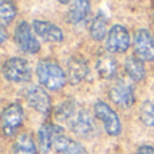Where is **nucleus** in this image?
Listing matches in <instances>:
<instances>
[{
  "mask_svg": "<svg viewBox=\"0 0 154 154\" xmlns=\"http://www.w3.org/2000/svg\"><path fill=\"white\" fill-rule=\"evenodd\" d=\"M38 81L42 87L50 91H60L65 87L68 82L66 73L61 68V65L54 60H41L38 61L37 68H35Z\"/></svg>",
  "mask_w": 154,
  "mask_h": 154,
  "instance_id": "obj_1",
  "label": "nucleus"
},
{
  "mask_svg": "<svg viewBox=\"0 0 154 154\" xmlns=\"http://www.w3.org/2000/svg\"><path fill=\"white\" fill-rule=\"evenodd\" d=\"M68 126H69L70 131L79 138L91 139L96 134H99L93 116L89 114L87 108H82V107H79L76 109L73 116L68 120Z\"/></svg>",
  "mask_w": 154,
  "mask_h": 154,
  "instance_id": "obj_2",
  "label": "nucleus"
},
{
  "mask_svg": "<svg viewBox=\"0 0 154 154\" xmlns=\"http://www.w3.org/2000/svg\"><path fill=\"white\" fill-rule=\"evenodd\" d=\"M2 73L10 82H29L32 77L30 62L23 57H10L2 65Z\"/></svg>",
  "mask_w": 154,
  "mask_h": 154,
  "instance_id": "obj_3",
  "label": "nucleus"
},
{
  "mask_svg": "<svg viewBox=\"0 0 154 154\" xmlns=\"http://www.w3.org/2000/svg\"><path fill=\"white\" fill-rule=\"evenodd\" d=\"M93 114L97 118L109 137H119L122 134V122L116 112L112 109L109 104L103 100H97L93 104Z\"/></svg>",
  "mask_w": 154,
  "mask_h": 154,
  "instance_id": "obj_4",
  "label": "nucleus"
},
{
  "mask_svg": "<svg viewBox=\"0 0 154 154\" xmlns=\"http://www.w3.org/2000/svg\"><path fill=\"white\" fill-rule=\"evenodd\" d=\"M24 120V109L20 103H8L2 111V130L4 137L11 138L22 127Z\"/></svg>",
  "mask_w": 154,
  "mask_h": 154,
  "instance_id": "obj_5",
  "label": "nucleus"
},
{
  "mask_svg": "<svg viewBox=\"0 0 154 154\" xmlns=\"http://www.w3.org/2000/svg\"><path fill=\"white\" fill-rule=\"evenodd\" d=\"M23 97L26 103L35 109L37 112L48 116L51 111H53V106H51V99L49 93L43 89V87L37 84H31L23 89Z\"/></svg>",
  "mask_w": 154,
  "mask_h": 154,
  "instance_id": "obj_6",
  "label": "nucleus"
},
{
  "mask_svg": "<svg viewBox=\"0 0 154 154\" xmlns=\"http://www.w3.org/2000/svg\"><path fill=\"white\" fill-rule=\"evenodd\" d=\"M14 41L16 46L26 54H37L41 50V43L32 34V27L26 20L16 24L14 30Z\"/></svg>",
  "mask_w": 154,
  "mask_h": 154,
  "instance_id": "obj_7",
  "label": "nucleus"
},
{
  "mask_svg": "<svg viewBox=\"0 0 154 154\" xmlns=\"http://www.w3.org/2000/svg\"><path fill=\"white\" fill-rule=\"evenodd\" d=\"M134 56L143 62L154 61V37L147 29H137L133 37Z\"/></svg>",
  "mask_w": 154,
  "mask_h": 154,
  "instance_id": "obj_8",
  "label": "nucleus"
},
{
  "mask_svg": "<svg viewBox=\"0 0 154 154\" xmlns=\"http://www.w3.org/2000/svg\"><path fill=\"white\" fill-rule=\"evenodd\" d=\"M131 45V37L127 27L114 24L106 38V49L108 53H126Z\"/></svg>",
  "mask_w": 154,
  "mask_h": 154,
  "instance_id": "obj_9",
  "label": "nucleus"
},
{
  "mask_svg": "<svg viewBox=\"0 0 154 154\" xmlns=\"http://www.w3.org/2000/svg\"><path fill=\"white\" fill-rule=\"evenodd\" d=\"M109 100L118 107L123 109H128L135 103V95H134V88L131 84H128L125 80L114 82L108 89Z\"/></svg>",
  "mask_w": 154,
  "mask_h": 154,
  "instance_id": "obj_10",
  "label": "nucleus"
},
{
  "mask_svg": "<svg viewBox=\"0 0 154 154\" xmlns=\"http://www.w3.org/2000/svg\"><path fill=\"white\" fill-rule=\"evenodd\" d=\"M65 73H66L68 82L72 85H79L81 84L84 80L88 79L91 70L89 65L82 57L80 56H72L68 58L66 61V68H65Z\"/></svg>",
  "mask_w": 154,
  "mask_h": 154,
  "instance_id": "obj_11",
  "label": "nucleus"
},
{
  "mask_svg": "<svg viewBox=\"0 0 154 154\" xmlns=\"http://www.w3.org/2000/svg\"><path fill=\"white\" fill-rule=\"evenodd\" d=\"M32 31L41 38V39L46 41V42H54V43H61L65 39V34L60 26L51 23L49 20H39L35 19L32 20Z\"/></svg>",
  "mask_w": 154,
  "mask_h": 154,
  "instance_id": "obj_12",
  "label": "nucleus"
},
{
  "mask_svg": "<svg viewBox=\"0 0 154 154\" xmlns=\"http://www.w3.org/2000/svg\"><path fill=\"white\" fill-rule=\"evenodd\" d=\"M64 131V128L58 125H54L51 122H46L38 130V147L41 153L48 154L50 150H53V143L57 134Z\"/></svg>",
  "mask_w": 154,
  "mask_h": 154,
  "instance_id": "obj_13",
  "label": "nucleus"
},
{
  "mask_svg": "<svg viewBox=\"0 0 154 154\" xmlns=\"http://www.w3.org/2000/svg\"><path fill=\"white\" fill-rule=\"evenodd\" d=\"M53 150L58 154H89L79 141L65 135L64 131L57 134L53 143Z\"/></svg>",
  "mask_w": 154,
  "mask_h": 154,
  "instance_id": "obj_14",
  "label": "nucleus"
},
{
  "mask_svg": "<svg viewBox=\"0 0 154 154\" xmlns=\"http://www.w3.org/2000/svg\"><path fill=\"white\" fill-rule=\"evenodd\" d=\"M91 15V2L77 0L70 3V7L66 12V22L73 26L84 24Z\"/></svg>",
  "mask_w": 154,
  "mask_h": 154,
  "instance_id": "obj_15",
  "label": "nucleus"
},
{
  "mask_svg": "<svg viewBox=\"0 0 154 154\" xmlns=\"http://www.w3.org/2000/svg\"><path fill=\"white\" fill-rule=\"evenodd\" d=\"M96 70H97L99 76H100L101 79L112 80L118 75L119 64H118L116 58H115L112 54L103 53L96 60Z\"/></svg>",
  "mask_w": 154,
  "mask_h": 154,
  "instance_id": "obj_16",
  "label": "nucleus"
},
{
  "mask_svg": "<svg viewBox=\"0 0 154 154\" xmlns=\"http://www.w3.org/2000/svg\"><path fill=\"white\" fill-rule=\"evenodd\" d=\"M126 75L130 77L133 81H143L146 77V66L142 60H139L137 56H128L126 57L125 64H123Z\"/></svg>",
  "mask_w": 154,
  "mask_h": 154,
  "instance_id": "obj_17",
  "label": "nucleus"
},
{
  "mask_svg": "<svg viewBox=\"0 0 154 154\" xmlns=\"http://www.w3.org/2000/svg\"><path fill=\"white\" fill-rule=\"evenodd\" d=\"M88 31L92 39L95 41H103L108 35V18L104 15L103 12H99L95 18H92L88 27Z\"/></svg>",
  "mask_w": 154,
  "mask_h": 154,
  "instance_id": "obj_18",
  "label": "nucleus"
},
{
  "mask_svg": "<svg viewBox=\"0 0 154 154\" xmlns=\"http://www.w3.org/2000/svg\"><path fill=\"white\" fill-rule=\"evenodd\" d=\"M37 145L29 133H22L15 138L12 145V154H37Z\"/></svg>",
  "mask_w": 154,
  "mask_h": 154,
  "instance_id": "obj_19",
  "label": "nucleus"
},
{
  "mask_svg": "<svg viewBox=\"0 0 154 154\" xmlns=\"http://www.w3.org/2000/svg\"><path fill=\"white\" fill-rule=\"evenodd\" d=\"M16 14H18V8H16V4L14 2H10V0H2L0 2V22H2V26L7 27L15 19Z\"/></svg>",
  "mask_w": 154,
  "mask_h": 154,
  "instance_id": "obj_20",
  "label": "nucleus"
},
{
  "mask_svg": "<svg viewBox=\"0 0 154 154\" xmlns=\"http://www.w3.org/2000/svg\"><path fill=\"white\" fill-rule=\"evenodd\" d=\"M77 108H79V106H77V103L75 100H72V99L65 100L64 103H61L56 109H54V112H56V118L58 120H61V122L68 123V120L73 116V114L76 112Z\"/></svg>",
  "mask_w": 154,
  "mask_h": 154,
  "instance_id": "obj_21",
  "label": "nucleus"
},
{
  "mask_svg": "<svg viewBox=\"0 0 154 154\" xmlns=\"http://www.w3.org/2000/svg\"><path fill=\"white\" fill-rule=\"evenodd\" d=\"M139 120L146 127H154V103L145 100L139 106Z\"/></svg>",
  "mask_w": 154,
  "mask_h": 154,
  "instance_id": "obj_22",
  "label": "nucleus"
},
{
  "mask_svg": "<svg viewBox=\"0 0 154 154\" xmlns=\"http://www.w3.org/2000/svg\"><path fill=\"white\" fill-rule=\"evenodd\" d=\"M137 154H154L153 145H141L137 149Z\"/></svg>",
  "mask_w": 154,
  "mask_h": 154,
  "instance_id": "obj_23",
  "label": "nucleus"
},
{
  "mask_svg": "<svg viewBox=\"0 0 154 154\" xmlns=\"http://www.w3.org/2000/svg\"><path fill=\"white\" fill-rule=\"evenodd\" d=\"M7 37H8V34H7V27H5V26H2V24H0V42L4 43L5 41H7Z\"/></svg>",
  "mask_w": 154,
  "mask_h": 154,
  "instance_id": "obj_24",
  "label": "nucleus"
},
{
  "mask_svg": "<svg viewBox=\"0 0 154 154\" xmlns=\"http://www.w3.org/2000/svg\"><path fill=\"white\" fill-rule=\"evenodd\" d=\"M152 23H153V26H154V4L152 5Z\"/></svg>",
  "mask_w": 154,
  "mask_h": 154,
  "instance_id": "obj_25",
  "label": "nucleus"
}]
</instances>
